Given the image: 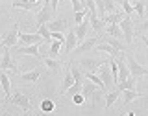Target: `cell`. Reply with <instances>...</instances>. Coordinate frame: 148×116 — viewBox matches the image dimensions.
Listing matches in <instances>:
<instances>
[{"instance_id":"6da1fadb","label":"cell","mask_w":148,"mask_h":116,"mask_svg":"<svg viewBox=\"0 0 148 116\" xmlns=\"http://www.w3.org/2000/svg\"><path fill=\"white\" fill-rule=\"evenodd\" d=\"M100 92H102V90H100V89H98V87H96L92 81H89V79H87L85 83H83L82 94L85 96V100H91V103H92V105H95L96 101H98V96H100Z\"/></svg>"},{"instance_id":"f546056e","label":"cell","mask_w":148,"mask_h":116,"mask_svg":"<svg viewBox=\"0 0 148 116\" xmlns=\"http://www.w3.org/2000/svg\"><path fill=\"white\" fill-rule=\"evenodd\" d=\"M37 33H39V35L45 39V43H52V31H50L48 24H45V26H39V28H37Z\"/></svg>"},{"instance_id":"52a82bcc","label":"cell","mask_w":148,"mask_h":116,"mask_svg":"<svg viewBox=\"0 0 148 116\" xmlns=\"http://www.w3.org/2000/svg\"><path fill=\"white\" fill-rule=\"evenodd\" d=\"M43 37H41L39 33H22L18 35V46H34V44H39L43 43Z\"/></svg>"},{"instance_id":"d6986e66","label":"cell","mask_w":148,"mask_h":116,"mask_svg":"<svg viewBox=\"0 0 148 116\" xmlns=\"http://www.w3.org/2000/svg\"><path fill=\"white\" fill-rule=\"evenodd\" d=\"M89 18H91V28L95 30V33L100 37V33L106 30V22L102 20L98 15H91V13H89Z\"/></svg>"},{"instance_id":"f35d334b","label":"cell","mask_w":148,"mask_h":116,"mask_svg":"<svg viewBox=\"0 0 148 116\" xmlns=\"http://www.w3.org/2000/svg\"><path fill=\"white\" fill-rule=\"evenodd\" d=\"M72 101L76 105H83V103H85V96H83V94H76V96H72Z\"/></svg>"},{"instance_id":"7a4b0ae2","label":"cell","mask_w":148,"mask_h":116,"mask_svg":"<svg viewBox=\"0 0 148 116\" xmlns=\"http://www.w3.org/2000/svg\"><path fill=\"white\" fill-rule=\"evenodd\" d=\"M52 15H54V11H52V7H50V2H45L43 6H41V9L37 11V15H35V24H37V28L48 24Z\"/></svg>"},{"instance_id":"ab89813d","label":"cell","mask_w":148,"mask_h":116,"mask_svg":"<svg viewBox=\"0 0 148 116\" xmlns=\"http://www.w3.org/2000/svg\"><path fill=\"white\" fill-rule=\"evenodd\" d=\"M58 6H59V0H50V7H52L54 13L58 11Z\"/></svg>"},{"instance_id":"3957f363","label":"cell","mask_w":148,"mask_h":116,"mask_svg":"<svg viewBox=\"0 0 148 116\" xmlns=\"http://www.w3.org/2000/svg\"><path fill=\"white\" fill-rule=\"evenodd\" d=\"M126 63H128V68H130V72H132L133 77H143V76H146V74H148V66L139 64L133 55H128L126 54Z\"/></svg>"},{"instance_id":"8992f818","label":"cell","mask_w":148,"mask_h":116,"mask_svg":"<svg viewBox=\"0 0 148 116\" xmlns=\"http://www.w3.org/2000/svg\"><path fill=\"white\" fill-rule=\"evenodd\" d=\"M98 76H100V79L106 83L108 90L115 85V81H113V72H111V64H109V61H104V63H102V66L98 68Z\"/></svg>"},{"instance_id":"7402d4cb","label":"cell","mask_w":148,"mask_h":116,"mask_svg":"<svg viewBox=\"0 0 148 116\" xmlns=\"http://www.w3.org/2000/svg\"><path fill=\"white\" fill-rule=\"evenodd\" d=\"M126 13L124 11H119V13H111V15H106L104 17V22H106V26H109V24H120V22L124 20V17Z\"/></svg>"},{"instance_id":"2e32d148","label":"cell","mask_w":148,"mask_h":116,"mask_svg":"<svg viewBox=\"0 0 148 116\" xmlns=\"http://www.w3.org/2000/svg\"><path fill=\"white\" fill-rule=\"evenodd\" d=\"M96 52H106V54L109 55V57H115V59L122 57V54H124V52H120V50L113 48V46H111V44L104 43V41H102V44H98V46H96Z\"/></svg>"},{"instance_id":"8d00e7d4","label":"cell","mask_w":148,"mask_h":116,"mask_svg":"<svg viewBox=\"0 0 148 116\" xmlns=\"http://www.w3.org/2000/svg\"><path fill=\"white\" fill-rule=\"evenodd\" d=\"M71 2H72L74 13H80V11H85V9H87V6H85V4H82L80 0H71Z\"/></svg>"},{"instance_id":"1f68e13d","label":"cell","mask_w":148,"mask_h":116,"mask_svg":"<svg viewBox=\"0 0 148 116\" xmlns=\"http://www.w3.org/2000/svg\"><path fill=\"white\" fill-rule=\"evenodd\" d=\"M102 41L108 43V44H111L113 48L120 50V52H124V46H122V43H120V39H115V37H111V35H106V37H102Z\"/></svg>"},{"instance_id":"83f0119b","label":"cell","mask_w":148,"mask_h":116,"mask_svg":"<svg viewBox=\"0 0 148 116\" xmlns=\"http://www.w3.org/2000/svg\"><path fill=\"white\" fill-rule=\"evenodd\" d=\"M141 92H137V90H124L122 92V105H128V103H132L133 100H137V98H141Z\"/></svg>"},{"instance_id":"f1b7e54d","label":"cell","mask_w":148,"mask_h":116,"mask_svg":"<svg viewBox=\"0 0 148 116\" xmlns=\"http://www.w3.org/2000/svg\"><path fill=\"white\" fill-rule=\"evenodd\" d=\"M135 83H137V77H128L126 81H122L120 85H117V89L120 92H124V90H135Z\"/></svg>"},{"instance_id":"f6af8a7d","label":"cell","mask_w":148,"mask_h":116,"mask_svg":"<svg viewBox=\"0 0 148 116\" xmlns=\"http://www.w3.org/2000/svg\"><path fill=\"white\" fill-rule=\"evenodd\" d=\"M4 116H8V114H4Z\"/></svg>"},{"instance_id":"ffe728a7","label":"cell","mask_w":148,"mask_h":116,"mask_svg":"<svg viewBox=\"0 0 148 116\" xmlns=\"http://www.w3.org/2000/svg\"><path fill=\"white\" fill-rule=\"evenodd\" d=\"M102 39V37H91V39H87V41H83V43L76 48V54H82V52H87V50H91V48H95L96 44H98V41Z\"/></svg>"},{"instance_id":"ee69618b","label":"cell","mask_w":148,"mask_h":116,"mask_svg":"<svg viewBox=\"0 0 148 116\" xmlns=\"http://www.w3.org/2000/svg\"><path fill=\"white\" fill-rule=\"evenodd\" d=\"M39 116H45V113H41V114H39Z\"/></svg>"},{"instance_id":"9c48e42d","label":"cell","mask_w":148,"mask_h":116,"mask_svg":"<svg viewBox=\"0 0 148 116\" xmlns=\"http://www.w3.org/2000/svg\"><path fill=\"white\" fill-rule=\"evenodd\" d=\"M13 52H15V55H34V57L41 59L39 44H34V46H15Z\"/></svg>"},{"instance_id":"484cf974","label":"cell","mask_w":148,"mask_h":116,"mask_svg":"<svg viewBox=\"0 0 148 116\" xmlns=\"http://www.w3.org/2000/svg\"><path fill=\"white\" fill-rule=\"evenodd\" d=\"M43 63H45V66L46 68H50L52 72H59L61 70V61H58V59H54V57H43Z\"/></svg>"},{"instance_id":"4fadbf2b","label":"cell","mask_w":148,"mask_h":116,"mask_svg":"<svg viewBox=\"0 0 148 116\" xmlns=\"http://www.w3.org/2000/svg\"><path fill=\"white\" fill-rule=\"evenodd\" d=\"M117 61H119V72H120V74H119V85H120V83L126 81L128 77H132V72H130V68H128L126 55H124V54H122V57L117 59Z\"/></svg>"},{"instance_id":"7c38bea8","label":"cell","mask_w":148,"mask_h":116,"mask_svg":"<svg viewBox=\"0 0 148 116\" xmlns=\"http://www.w3.org/2000/svg\"><path fill=\"white\" fill-rule=\"evenodd\" d=\"M39 0H13L11 6L15 9H24V11H35L39 7Z\"/></svg>"},{"instance_id":"5bb4252c","label":"cell","mask_w":148,"mask_h":116,"mask_svg":"<svg viewBox=\"0 0 148 116\" xmlns=\"http://www.w3.org/2000/svg\"><path fill=\"white\" fill-rule=\"evenodd\" d=\"M100 66H102V61H96V59L85 57V59H82V61H80V68H83V70H85V74H87V72H92V74H95Z\"/></svg>"},{"instance_id":"60d3db41","label":"cell","mask_w":148,"mask_h":116,"mask_svg":"<svg viewBox=\"0 0 148 116\" xmlns=\"http://www.w3.org/2000/svg\"><path fill=\"white\" fill-rule=\"evenodd\" d=\"M141 30H143V31H148V18H145V20H143V24H141Z\"/></svg>"},{"instance_id":"30bf717a","label":"cell","mask_w":148,"mask_h":116,"mask_svg":"<svg viewBox=\"0 0 148 116\" xmlns=\"http://www.w3.org/2000/svg\"><path fill=\"white\" fill-rule=\"evenodd\" d=\"M80 46V41H78L76 30H69L67 31V41H65V54H72V50H76Z\"/></svg>"},{"instance_id":"9a60e30c","label":"cell","mask_w":148,"mask_h":116,"mask_svg":"<svg viewBox=\"0 0 148 116\" xmlns=\"http://www.w3.org/2000/svg\"><path fill=\"white\" fill-rule=\"evenodd\" d=\"M39 77H41V68H34V70H30V72L18 74V79L24 81V83H32V85L39 81Z\"/></svg>"},{"instance_id":"cb8c5ba5","label":"cell","mask_w":148,"mask_h":116,"mask_svg":"<svg viewBox=\"0 0 148 116\" xmlns=\"http://www.w3.org/2000/svg\"><path fill=\"white\" fill-rule=\"evenodd\" d=\"M120 94H122V92H120L119 89H115V90H109L108 94H106V111L113 107V103H115V101H117V100L120 98Z\"/></svg>"},{"instance_id":"277c9868","label":"cell","mask_w":148,"mask_h":116,"mask_svg":"<svg viewBox=\"0 0 148 116\" xmlns=\"http://www.w3.org/2000/svg\"><path fill=\"white\" fill-rule=\"evenodd\" d=\"M11 101L17 105V107L22 109V113H28V111L34 107V105H32V101H30V96L24 94V92H21V90H15V92H13Z\"/></svg>"},{"instance_id":"d590c367","label":"cell","mask_w":148,"mask_h":116,"mask_svg":"<svg viewBox=\"0 0 148 116\" xmlns=\"http://www.w3.org/2000/svg\"><path fill=\"white\" fill-rule=\"evenodd\" d=\"M104 4H106V13H108V15H111V13H119V9H117L113 0H104Z\"/></svg>"},{"instance_id":"7bdbcfd3","label":"cell","mask_w":148,"mask_h":116,"mask_svg":"<svg viewBox=\"0 0 148 116\" xmlns=\"http://www.w3.org/2000/svg\"><path fill=\"white\" fill-rule=\"evenodd\" d=\"M128 116H135V113H128Z\"/></svg>"},{"instance_id":"8fae6325","label":"cell","mask_w":148,"mask_h":116,"mask_svg":"<svg viewBox=\"0 0 148 116\" xmlns=\"http://www.w3.org/2000/svg\"><path fill=\"white\" fill-rule=\"evenodd\" d=\"M120 28H122V33H124V41L128 44H132L133 43V20L130 17H126L120 22Z\"/></svg>"},{"instance_id":"ba28073f","label":"cell","mask_w":148,"mask_h":116,"mask_svg":"<svg viewBox=\"0 0 148 116\" xmlns=\"http://www.w3.org/2000/svg\"><path fill=\"white\" fill-rule=\"evenodd\" d=\"M2 70H11V72L18 74L17 64L11 59V48H4L2 50Z\"/></svg>"},{"instance_id":"836d02e7","label":"cell","mask_w":148,"mask_h":116,"mask_svg":"<svg viewBox=\"0 0 148 116\" xmlns=\"http://www.w3.org/2000/svg\"><path fill=\"white\" fill-rule=\"evenodd\" d=\"M120 4H122V11L126 13V17H132V13L135 11L133 2H130V0H120Z\"/></svg>"},{"instance_id":"b9f144b4","label":"cell","mask_w":148,"mask_h":116,"mask_svg":"<svg viewBox=\"0 0 148 116\" xmlns=\"http://www.w3.org/2000/svg\"><path fill=\"white\" fill-rule=\"evenodd\" d=\"M141 39H143V43H145L146 48H148V37H146V35H141Z\"/></svg>"},{"instance_id":"5b68a950","label":"cell","mask_w":148,"mask_h":116,"mask_svg":"<svg viewBox=\"0 0 148 116\" xmlns=\"http://www.w3.org/2000/svg\"><path fill=\"white\" fill-rule=\"evenodd\" d=\"M18 35H21V30H18V24H15L2 37V46L4 48H15L17 43H18Z\"/></svg>"},{"instance_id":"4316f807","label":"cell","mask_w":148,"mask_h":116,"mask_svg":"<svg viewBox=\"0 0 148 116\" xmlns=\"http://www.w3.org/2000/svg\"><path fill=\"white\" fill-rule=\"evenodd\" d=\"M106 33L111 35V37H115V39H122V37H124L120 24H109V26H106Z\"/></svg>"},{"instance_id":"e0dca14e","label":"cell","mask_w":148,"mask_h":116,"mask_svg":"<svg viewBox=\"0 0 148 116\" xmlns=\"http://www.w3.org/2000/svg\"><path fill=\"white\" fill-rule=\"evenodd\" d=\"M0 83H2V90H4V96H6V101H9L13 96H11V81H9V76L6 70H2V74H0Z\"/></svg>"},{"instance_id":"44dd1931","label":"cell","mask_w":148,"mask_h":116,"mask_svg":"<svg viewBox=\"0 0 148 116\" xmlns=\"http://www.w3.org/2000/svg\"><path fill=\"white\" fill-rule=\"evenodd\" d=\"M74 83H76V79H74V76H72V72H71V68H69L67 72H65V77H63V85H61V92H59V94H67L69 92V89H71V87L74 85Z\"/></svg>"},{"instance_id":"d4e9b609","label":"cell","mask_w":148,"mask_h":116,"mask_svg":"<svg viewBox=\"0 0 148 116\" xmlns=\"http://www.w3.org/2000/svg\"><path fill=\"white\" fill-rule=\"evenodd\" d=\"M67 26H69L67 18H58V20H50V22H48L50 31H61V33H63V30H65Z\"/></svg>"},{"instance_id":"d6a6232c","label":"cell","mask_w":148,"mask_h":116,"mask_svg":"<svg viewBox=\"0 0 148 116\" xmlns=\"http://www.w3.org/2000/svg\"><path fill=\"white\" fill-rule=\"evenodd\" d=\"M39 107H41V113H45V114H46V113H54L56 105H54V101H52V100H43Z\"/></svg>"},{"instance_id":"e575fe53","label":"cell","mask_w":148,"mask_h":116,"mask_svg":"<svg viewBox=\"0 0 148 116\" xmlns=\"http://www.w3.org/2000/svg\"><path fill=\"white\" fill-rule=\"evenodd\" d=\"M133 7H135V11H137V15L139 18H145V2L143 0H133Z\"/></svg>"},{"instance_id":"74e56055","label":"cell","mask_w":148,"mask_h":116,"mask_svg":"<svg viewBox=\"0 0 148 116\" xmlns=\"http://www.w3.org/2000/svg\"><path fill=\"white\" fill-rule=\"evenodd\" d=\"M52 41H61V43H65L67 35H63L61 31H52Z\"/></svg>"},{"instance_id":"4dcf8cb0","label":"cell","mask_w":148,"mask_h":116,"mask_svg":"<svg viewBox=\"0 0 148 116\" xmlns=\"http://www.w3.org/2000/svg\"><path fill=\"white\" fill-rule=\"evenodd\" d=\"M61 44H65V43H61V41H52L50 43V52H48V57H58L59 55V52H61Z\"/></svg>"},{"instance_id":"ac0fdd59","label":"cell","mask_w":148,"mask_h":116,"mask_svg":"<svg viewBox=\"0 0 148 116\" xmlns=\"http://www.w3.org/2000/svg\"><path fill=\"white\" fill-rule=\"evenodd\" d=\"M89 28H91V18H89V17H87L80 26L74 28V30H76V35H78V41H80V44L85 41V35H87V31H89Z\"/></svg>"},{"instance_id":"603a6c76","label":"cell","mask_w":148,"mask_h":116,"mask_svg":"<svg viewBox=\"0 0 148 116\" xmlns=\"http://www.w3.org/2000/svg\"><path fill=\"white\" fill-rule=\"evenodd\" d=\"M85 77H87V79H89V81H92V83H95V85L98 87V89H100L102 92H106V94H108V92H109V90H108V87H106V83L100 79V76H98V74L87 72V74H85Z\"/></svg>"}]
</instances>
